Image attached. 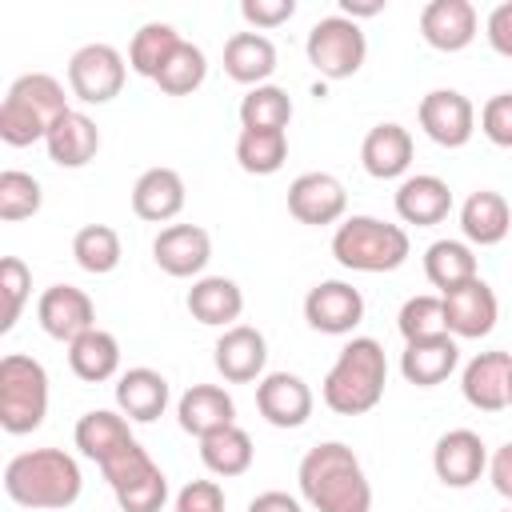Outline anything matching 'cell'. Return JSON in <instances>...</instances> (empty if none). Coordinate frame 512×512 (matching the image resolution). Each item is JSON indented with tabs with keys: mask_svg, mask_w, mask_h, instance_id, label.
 Returning a JSON list of instances; mask_svg holds the SVG:
<instances>
[{
	"mask_svg": "<svg viewBox=\"0 0 512 512\" xmlns=\"http://www.w3.org/2000/svg\"><path fill=\"white\" fill-rule=\"evenodd\" d=\"M44 148H48V160L60 164V168H84L96 152H100V128L92 116L68 108L44 136Z\"/></svg>",
	"mask_w": 512,
	"mask_h": 512,
	"instance_id": "d4e9b609",
	"label": "cell"
},
{
	"mask_svg": "<svg viewBox=\"0 0 512 512\" xmlns=\"http://www.w3.org/2000/svg\"><path fill=\"white\" fill-rule=\"evenodd\" d=\"M420 128L432 144L440 148H464L476 132V108L464 92L456 88H432L424 100H420Z\"/></svg>",
	"mask_w": 512,
	"mask_h": 512,
	"instance_id": "30bf717a",
	"label": "cell"
},
{
	"mask_svg": "<svg viewBox=\"0 0 512 512\" xmlns=\"http://www.w3.org/2000/svg\"><path fill=\"white\" fill-rule=\"evenodd\" d=\"M396 328L408 340H424V336H440L448 332V320H444V296H412L404 300L400 316H396Z\"/></svg>",
	"mask_w": 512,
	"mask_h": 512,
	"instance_id": "60d3db41",
	"label": "cell"
},
{
	"mask_svg": "<svg viewBox=\"0 0 512 512\" xmlns=\"http://www.w3.org/2000/svg\"><path fill=\"white\" fill-rule=\"evenodd\" d=\"M304 52H308V64L320 76L348 80V76L360 72L364 56H368V40H364V32H360L356 20H348V16L336 12V16H324V20L312 24V32L304 40Z\"/></svg>",
	"mask_w": 512,
	"mask_h": 512,
	"instance_id": "ba28073f",
	"label": "cell"
},
{
	"mask_svg": "<svg viewBox=\"0 0 512 512\" xmlns=\"http://www.w3.org/2000/svg\"><path fill=\"white\" fill-rule=\"evenodd\" d=\"M48 416V372L36 356L8 352L0 360V428L8 436H28Z\"/></svg>",
	"mask_w": 512,
	"mask_h": 512,
	"instance_id": "8992f818",
	"label": "cell"
},
{
	"mask_svg": "<svg viewBox=\"0 0 512 512\" xmlns=\"http://www.w3.org/2000/svg\"><path fill=\"white\" fill-rule=\"evenodd\" d=\"M116 408L128 420L152 424L168 408V380L156 368H128V372H120V380H116Z\"/></svg>",
	"mask_w": 512,
	"mask_h": 512,
	"instance_id": "f1b7e54d",
	"label": "cell"
},
{
	"mask_svg": "<svg viewBox=\"0 0 512 512\" xmlns=\"http://www.w3.org/2000/svg\"><path fill=\"white\" fill-rule=\"evenodd\" d=\"M424 276H428L432 288H440V296L452 292V288H460V284H468V280H476L480 272H476L472 244H464V240H436V244H428V252H424Z\"/></svg>",
	"mask_w": 512,
	"mask_h": 512,
	"instance_id": "d6a6232c",
	"label": "cell"
},
{
	"mask_svg": "<svg viewBox=\"0 0 512 512\" xmlns=\"http://www.w3.org/2000/svg\"><path fill=\"white\" fill-rule=\"evenodd\" d=\"M484 36H488L492 52H500V56L512 60V0H504V4H496V8L488 12Z\"/></svg>",
	"mask_w": 512,
	"mask_h": 512,
	"instance_id": "bcb514c9",
	"label": "cell"
},
{
	"mask_svg": "<svg viewBox=\"0 0 512 512\" xmlns=\"http://www.w3.org/2000/svg\"><path fill=\"white\" fill-rule=\"evenodd\" d=\"M44 204V192H40V180L20 172V168H4L0 172V220L4 224H16V220H28L36 216Z\"/></svg>",
	"mask_w": 512,
	"mask_h": 512,
	"instance_id": "ab89813d",
	"label": "cell"
},
{
	"mask_svg": "<svg viewBox=\"0 0 512 512\" xmlns=\"http://www.w3.org/2000/svg\"><path fill=\"white\" fill-rule=\"evenodd\" d=\"M420 36L436 52H464L476 40V8L468 0H432L420 12Z\"/></svg>",
	"mask_w": 512,
	"mask_h": 512,
	"instance_id": "ffe728a7",
	"label": "cell"
},
{
	"mask_svg": "<svg viewBox=\"0 0 512 512\" xmlns=\"http://www.w3.org/2000/svg\"><path fill=\"white\" fill-rule=\"evenodd\" d=\"M68 112L64 84L48 72H24L12 80L0 104V140L12 148H28L48 136V128Z\"/></svg>",
	"mask_w": 512,
	"mask_h": 512,
	"instance_id": "277c9868",
	"label": "cell"
},
{
	"mask_svg": "<svg viewBox=\"0 0 512 512\" xmlns=\"http://www.w3.org/2000/svg\"><path fill=\"white\" fill-rule=\"evenodd\" d=\"M508 404H512V384H508Z\"/></svg>",
	"mask_w": 512,
	"mask_h": 512,
	"instance_id": "f907efd6",
	"label": "cell"
},
{
	"mask_svg": "<svg viewBox=\"0 0 512 512\" xmlns=\"http://www.w3.org/2000/svg\"><path fill=\"white\" fill-rule=\"evenodd\" d=\"M312 388L296 372H268L256 384V408L272 428H300L312 416Z\"/></svg>",
	"mask_w": 512,
	"mask_h": 512,
	"instance_id": "e0dca14e",
	"label": "cell"
},
{
	"mask_svg": "<svg viewBox=\"0 0 512 512\" xmlns=\"http://www.w3.org/2000/svg\"><path fill=\"white\" fill-rule=\"evenodd\" d=\"M480 132H484L496 148H512V92H496V96L480 108Z\"/></svg>",
	"mask_w": 512,
	"mask_h": 512,
	"instance_id": "7bdbcfd3",
	"label": "cell"
},
{
	"mask_svg": "<svg viewBox=\"0 0 512 512\" xmlns=\"http://www.w3.org/2000/svg\"><path fill=\"white\" fill-rule=\"evenodd\" d=\"M304 320L324 336H348L364 320V296H360V288H352L344 280H324V284L308 288Z\"/></svg>",
	"mask_w": 512,
	"mask_h": 512,
	"instance_id": "8fae6325",
	"label": "cell"
},
{
	"mask_svg": "<svg viewBox=\"0 0 512 512\" xmlns=\"http://www.w3.org/2000/svg\"><path fill=\"white\" fill-rule=\"evenodd\" d=\"M292 120V96L276 84H260L248 88V96L240 100V128H256V132H284Z\"/></svg>",
	"mask_w": 512,
	"mask_h": 512,
	"instance_id": "d590c367",
	"label": "cell"
},
{
	"mask_svg": "<svg viewBox=\"0 0 512 512\" xmlns=\"http://www.w3.org/2000/svg\"><path fill=\"white\" fill-rule=\"evenodd\" d=\"M252 436L240 428V424H228V428H220V432H212V436H204L200 440V460H204V468L212 472V476H244L248 468H252Z\"/></svg>",
	"mask_w": 512,
	"mask_h": 512,
	"instance_id": "836d02e7",
	"label": "cell"
},
{
	"mask_svg": "<svg viewBox=\"0 0 512 512\" xmlns=\"http://www.w3.org/2000/svg\"><path fill=\"white\" fill-rule=\"evenodd\" d=\"M152 260L160 264V272H168L176 280L200 276L212 260V236L200 224H168L152 240Z\"/></svg>",
	"mask_w": 512,
	"mask_h": 512,
	"instance_id": "9a60e30c",
	"label": "cell"
},
{
	"mask_svg": "<svg viewBox=\"0 0 512 512\" xmlns=\"http://www.w3.org/2000/svg\"><path fill=\"white\" fill-rule=\"evenodd\" d=\"M68 368L88 384L112 380L120 372V340L112 332H104V328H92V332L76 336L68 344Z\"/></svg>",
	"mask_w": 512,
	"mask_h": 512,
	"instance_id": "1f68e13d",
	"label": "cell"
},
{
	"mask_svg": "<svg viewBox=\"0 0 512 512\" xmlns=\"http://www.w3.org/2000/svg\"><path fill=\"white\" fill-rule=\"evenodd\" d=\"M72 256H76V264H80L84 272L108 276V272L120 268L124 248H120L116 228H108V224H84V228L72 236Z\"/></svg>",
	"mask_w": 512,
	"mask_h": 512,
	"instance_id": "8d00e7d4",
	"label": "cell"
},
{
	"mask_svg": "<svg viewBox=\"0 0 512 512\" xmlns=\"http://www.w3.org/2000/svg\"><path fill=\"white\" fill-rule=\"evenodd\" d=\"M384 12V0H368V4H356V0H340V16L356 20V16H380Z\"/></svg>",
	"mask_w": 512,
	"mask_h": 512,
	"instance_id": "681fc988",
	"label": "cell"
},
{
	"mask_svg": "<svg viewBox=\"0 0 512 512\" xmlns=\"http://www.w3.org/2000/svg\"><path fill=\"white\" fill-rule=\"evenodd\" d=\"M344 208H348V192L332 172H304L288 184V212L300 224H312V228L336 224L344 220Z\"/></svg>",
	"mask_w": 512,
	"mask_h": 512,
	"instance_id": "4fadbf2b",
	"label": "cell"
},
{
	"mask_svg": "<svg viewBox=\"0 0 512 512\" xmlns=\"http://www.w3.org/2000/svg\"><path fill=\"white\" fill-rule=\"evenodd\" d=\"M204 76H208L204 52L184 40V44L172 52V60L156 72V88H160L164 96H188V92H196V88L204 84Z\"/></svg>",
	"mask_w": 512,
	"mask_h": 512,
	"instance_id": "f35d334b",
	"label": "cell"
},
{
	"mask_svg": "<svg viewBox=\"0 0 512 512\" xmlns=\"http://www.w3.org/2000/svg\"><path fill=\"white\" fill-rule=\"evenodd\" d=\"M76 448L88 456V460H96V464H104L112 452H120L128 440H136L132 436V428H128V416L124 412H112V408H92V412H84L80 420H76Z\"/></svg>",
	"mask_w": 512,
	"mask_h": 512,
	"instance_id": "4dcf8cb0",
	"label": "cell"
},
{
	"mask_svg": "<svg viewBox=\"0 0 512 512\" xmlns=\"http://www.w3.org/2000/svg\"><path fill=\"white\" fill-rule=\"evenodd\" d=\"M216 356V372L228 380V384H252L260 372H264V364H268V340H264V332L260 328H252V324H232V328H224V336L216 340V348H212Z\"/></svg>",
	"mask_w": 512,
	"mask_h": 512,
	"instance_id": "ac0fdd59",
	"label": "cell"
},
{
	"mask_svg": "<svg viewBox=\"0 0 512 512\" xmlns=\"http://www.w3.org/2000/svg\"><path fill=\"white\" fill-rule=\"evenodd\" d=\"M360 164L372 180H396L408 172L412 164V132L396 120H384L376 128H368L364 144H360Z\"/></svg>",
	"mask_w": 512,
	"mask_h": 512,
	"instance_id": "7402d4cb",
	"label": "cell"
},
{
	"mask_svg": "<svg viewBox=\"0 0 512 512\" xmlns=\"http://www.w3.org/2000/svg\"><path fill=\"white\" fill-rule=\"evenodd\" d=\"M384 384H388V360H384L380 340L352 336L340 348L336 364L328 368L320 396L336 416H364L380 404Z\"/></svg>",
	"mask_w": 512,
	"mask_h": 512,
	"instance_id": "3957f363",
	"label": "cell"
},
{
	"mask_svg": "<svg viewBox=\"0 0 512 512\" xmlns=\"http://www.w3.org/2000/svg\"><path fill=\"white\" fill-rule=\"evenodd\" d=\"M100 472H104L120 512H160L168 500V476L136 440H128L120 452H112L100 464Z\"/></svg>",
	"mask_w": 512,
	"mask_h": 512,
	"instance_id": "52a82bcc",
	"label": "cell"
},
{
	"mask_svg": "<svg viewBox=\"0 0 512 512\" xmlns=\"http://www.w3.org/2000/svg\"><path fill=\"white\" fill-rule=\"evenodd\" d=\"M300 496L316 512H368L372 508V484L356 460V452L340 440H324L304 452L300 468Z\"/></svg>",
	"mask_w": 512,
	"mask_h": 512,
	"instance_id": "6da1fadb",
	"label": "cell"
},
{
	"mask_svg": "<svg viewBox=\"0 0 512 512\" xmlns=\"http://www.w3.org/2000/svg\"><path fill=\"white\" fill-rule=\"evenodd\" d=\"M460 364V348L456 336L440 332V336H424V340H408L400 352V372L408 384L416 388H436L444 384Z\"/></svg>",
	"mask_w": 512,
	"mask_h": 512,
	"instance_id": "44dd1931",
	"label": "cell"
},
{
	"mask_svg": "<svg viewBox=\"0 0 512 512\" xmlns=\"http://www.w3.org/2000/svg\"><path fill=\"white\" fill-rule=\"evenodd\" d=\"M188 312L208 328H232V320L244 312V292L228 276H200L188 288Z\"/></svg>",
	"mask_w": 512,
	"mask_h": 512,
	"instance_id": "83f0119b",
	"label": "cell"
},
{
	"mask_svg": "<svg viewBox=\"0 0 512 512\" xmlns=\"http://www.w3.org/2000/svg\"><path fill=\"white\" fill-rule=\"evenodd\" d=\"M408 252V232L380 216H348L332 232V256L352 272H396Z\"/></svg>",
	"mask_w": 512,
	"mask_h": 512,
	"instance_id": "5b68a950",
	"label": "cell"
},
{
	"mask_svg": "<svg viewBox=\"0 0 512 512\" xmlns=\"http://www.w3.org/2000/svg\"><path fill=\"white\" fill-rule=\"evenodd\" d=\"M224 72L236 84L260 88L276 72V44L264 32H236L224 44Z\"/></svg>",
	"mask_w": 512,
	"mask_h": 512,
	"instance_id": "f546056e",
	"label": "cell"
},
{
	"mask_svg": "<svg viewBox=\"0 0 512 512\" xmlns=\"http://www.w3.org/2000/svg\"><path fill=\"white\" fill-rule=\"evenodd\" d=\"M288 160V136L284 132H256V128H240L236 136V164L252 176H272L280 172Z\"/></svg>",
	"mask_w": 512,
	"mask_h": 512,
	"instance_id": "74e56055",
	"label": "cell"
},
{
	"mask_svg": "<svg viewBox=\"0 0 512 512\" xmlns=\"http://www.w3.org/2000/svg\"><path fill=\"white\" fill-rule=\"evenodd\" d=\"M496 316H500V304H496V292L476 276L452 292H444V320H448V336H460V340H480L496 328Z\"/></svg>",
	"mask_w": 512,
	"mask_h": 512,
	"instance_id": "2e32d148",
	"label": "cell"
},
{
	"mask_svg": "<svg viewBox=\"0 0 512 512\" xmlns=\"http://www.w3.org/2000/svg\"><path fill=\"white\" fill-rule=\"evenodd\" d=\"M124 76H128V64L112 44H84L68 60V88L84 104L116 100L124 88Z\"/></svg>",
	"mask_w": 512,
	"mask_h": 512,
	"instance_id": "9c48e42d",
	"label": "cell"
},
{
	"mask_svg": "<svg viewBox=\"0 0 512 512\" xmlns=\"http://www.w3.org/2000/svg\"><path fill=\"white\" fill-rule=\"evenodd\" d=\"M36 320H40V328L52 340L72 344L76 336H84V332L96 328V304H92V296L84 288L52 284V288H44V296L36 304Z\"/></svg>",
	"mask_w": 512,
	"mask_h": 512,
	"instance_id": "7c38bea8",
	"label": "cell"
},
{
	"mask_svg": "<svg viewBox=\"0 0 512 512\" xmlns=\"http://www.w3.org/2000/svg\"><path fill=\"white\" fill-rule=\"evenodd\" d=\"M176 420L188 436L204 440V436L236 424V404L220 384H192L176 404Z\"/></svg>",
	"mask_w": 512,
	"mask_h": 512,
	"instance_id": "cb8c5ba5",
	"label": "cell"
},
{
	"mask_svg": "<svg viewBox=\"0 0 512 512\" xmlns=\"http://www.w3.org/2000/svg\"><path fill=\"white\" fill-rule=\"evenodd\" d=\"M508 384H512V352H480L464 364V376H460V392L472 408L480 412H500L508 408Z\"/></svg>",
	"mask_w": 512,
	"mask_h": 512,
	"instance_id": "d6986e66",
	"label": "cell"
},
{
	"mask_svg": "<svg viewBox=\"0 0 512 512\" xmlns=\"http://www.w3.org/2000/svg\"><path fill=\"white\" fill-rule=\"evenodd\" d=\"M248 512H304V508H300V500L288 496V492H260V496L248 504Z\"/></svg>",
	"mask_w": 512,
	"mask_h": 512,
	"instance_id": "c3c4849f",
	"label": "cell"
},
{
	"mask_svg": "<svg viewBox=\"0 0 512 512\" xmlns=\"http://www.w3.org/2000/svg\"><path fill=\"white\" fill-rule=\"evenodd\" d=\"M80 488H84L80 464L64 448H32L12 456L4 468V492L20 508H36V512L72 508L80 500Z\"/></svg>",
	"mask_w": 512,
	"mask_h": 512,
	"instance_id": "7a4b0ae2",
	"label": "cell"
},
{
	"mask_svg": "<svg viewBox=\"0 0 512 512\" xmlns=\"http://www.w3.org/2000/svg\"><path fill=\"white\" fill-rule=\"evenodd\" d=\"M184 176L176 168H148L132 184V212L148 224H168L184 208Z\"/></svg>",
	"mask_w": 512,
	"mask_h": 512,
	"instance_id": "484cf974",
	"label": "cell"
},
{
	"mask_svg": "<svg viewBox=\"0 0 512 512\" xmlns=\"http://www.w3.org/2000/svg\"><path fill=\"white\" fill-rule=\"evenodd\" d=\"M488 480L504 500H512V440L488 456Z\"/></svg>",
	"mask_w": 512,
	"mask_h": 512,
	"instance_id": "7dc6e473",
	"label": "cell"
},
{
	"mask_svg": "<svg viewBox=\"0 0 512 512\" xmlns=\"http://www.w3.org/2000/svg\"><path fill=\"white\" fill-rule=\"evenodd\" d=\"M448 212H452V188L432 172H416L396 188V216L404 224L432 228L448 220Z\"/></svg>",
	"mask_w": 512,
	"mask_h": 512,
	"instance_id": "603a6c76",
	"label": "cell"
},
{
	"mask_svg": "<svg viewBox=\"0 0 512 512\" xmlns=\"http://www.w3.org/2000/svg\"><path fill=\"white\" fill-rule=\"evenodd\" d=\"M28 288H32V272L20 256H4L0 260V292H4V316H0V332H12L20 312H24V300H28Z\"/></svg>",
	"mask_w": 512,
	"mask_h": 512,
	"instance_id": "b9f144b4",
	"label": "cell"
},
{
	"mask_svg": "<svg viewBox=\"0 0 512 512\" xmlns=\"http://www.w3.org/2000/svg\"><path fill=\"white\" fill-rule=\"evenodd\" d=\"M436 480L448 488H472L488 472V448L472 428H452L432 448Z\"/></svg>",
	"mask_w": 512,
	"mask_h": 512,
	"instance_id": "5bb4252c",
	"label": "cell"
},
{
	"mask_svg": "<svg viewBox=\"0 0 512 512\" xmlns=\"http://www.w3.org/2000/svg\"><path fill=\"white\" fill-rule=\"evenodd\" d=\"M240 16L252 28H280L284 20L296 16V0H244L240 4Z\"/></svg>",
	"mask_w": 512,
	"mask_h": 512,
	"instance_id": "f6af8a7d",
	"label": "cell"
},
{
	"mask_svg": "<svg viewBox=\"0 0 512 512\" xmlns=\"http://www.w3.org/2000/svg\"><path fill=\"white\" fill-rule=\"evenodd\" d=\"M172 512H224V488L216 480H188Z\"/></svg>",
	"mask_w": 512,
	"mask_h": 512,
	"instance_id": "ee69618b",
	"label": "cell"
},
{
	"mask_svg": "<svg viewBox=\"0 0 512 512\" xmlns=\"http://www.w3.org/2000/svg\"><path fill=\"white\" fill-rule=\"evenodd\" d=\"M180 44H184V40H180V32H176L172 24L152 20V24L136 28V36H132V44H128V68H132L136 76L156 80V72L172 60V52H176Z\"/></svg>",
	"mask_w": 512,
	"mask_h": 512,
	"instance_id": "e575fe53",
	"label": "cell"
},
{
	"mask_svg": "<svg viewBox=\"0 0 512 512\" xmlns=\"http://www.w3.org/2000/svg\"><path fill=\"white\" fill-rule=\"evenodd\" d=\"M460 232H464L468 244H480V248L500 244L512 232V208H508V200L500 192H492V188L472 192L460 204Z\"/></svg>",
	"mask_w": 512,
	"mask_h": 512,
	"instance_id": "4316f807",
	"label": "cell"
}]
</instances>
